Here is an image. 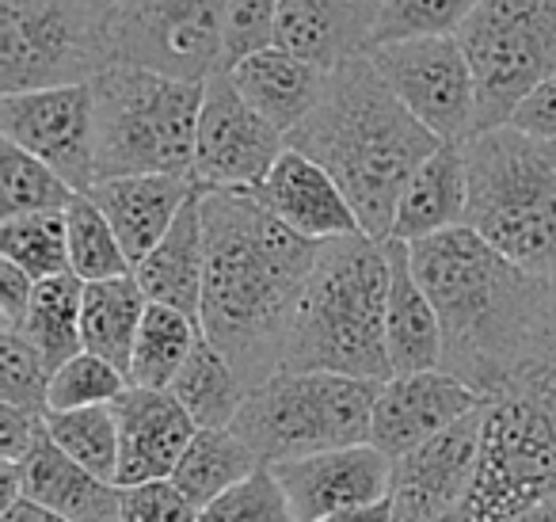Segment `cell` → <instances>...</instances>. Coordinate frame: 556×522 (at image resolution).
<instances>
[{"label":"cell","instance_id":"obj_1","mask_svg":"<svg viewBox=\"0 0 556 522\" xmlns=\"http://www.w3.org/2000/svg\"><path fill=\"white\" fill-rule=\"evenodd\" d=\"M408 252L439 309L450 377L492 400L545 374L556 278L510 263L469 225L416 240Z\"/></svg>","mask_w":556,"mask_h":522},{"label":"cell","instance_id":"obj_2","mask_svg":"<svg viewBox=\"0 0 556 522\" xmlns=\"http://www.w3.org/2000/svg\"><path fill=\"white\" fill-rule=\"evenodd\" d=\"M202 336L255 389L287 366L290 332L320 245L287 229L252 191L202 187Z\"/></svg>","mask_w":556,"mask_h":522},{"label":"cell","instance_id":"obj_3","mask_svg":"<svg viewBox=\"0 0 556 522\" xmlns=\"http://www.w3.org/2000/svg\"><path fill=\"white\" fill-rule=\"evenodd\" d=\"M287 146L328 169L366 237L389 240L412 172L442 141L396 100L370 54H363L328 70L317 108Z\"/></svg>","mask_w":556,"mask_h":522},{"label":"cell","instance_id":"obj_4","mask_svg":"<svg viewBox=\"0 0 556 522\" xmlns=\"http://www.w3.org/2000/svg\"><path fill=\"white\" fill-rule=\"evenodd\" d=\"M389 256L386 240L366 233L325 240L302 294L294 332L282 370H320V374L389 382L386 347Z\"/></svg>","mask_w":556,"mask_h":522},{"label":"cell","instance_id":"obj_5","mask_svg":"<svg viewBox=\"0 0 556 522\" xmlns=\"http://www.w3.org/2000/svg\"><path fill=\"white\" fill-rule=\"evenodd\" d=\"M462 146L469 169L465 225L510 263L556 278V141L495 126Z\"/></svg>","mask_w":556,"mask_h":522},{"label":"cell","instance_id":"obj_6","mask_svg":"<svg viewBox=\"0 0 556 522\" xmlns=\"http://www.w3.org/2000/svg\"><path fill=\"white\" fill-rule=\"evenodd\" d=\"M202 85L141 65L115 62L92 80L96 184L123 176H187L194 172Z\"/></svg>","mask_w":556,"mask_h":522},{"label":"cell","instance_id":"obj_7","mask_svg":"<svg viewBox=\"0 0 556 522\" xmlns=\"http://www.w3.org/2000/svg\"><path fill=\"white\" fill-rule=\"evenodd\" d=\"M556 496V374L484 400L480 465L465 504L442 522H510Z\"/></svg>","mask_w":556,"mask_h":522},{"label":"cell","instance_id":"obj_8","mask_svg":"<svg viewBox=\"0 0 556 522\" xmlns=\"http://www.w3.org/2000/svg\"><path fill=\"white\" fill-rule=\"evenodd\" d=\"M378 389L381 382L363 377L278 370L270 382L248 389L232 431L252 446L260 465L370 443Z\"/></svg>","mask_w":556,"mask_h":522},{"label":"cell","instance_id":"obj_9","mask_svg":"<svg viewBox=\"0 0 556 522\" xmlns=\"http://www.w3.org/2000/svg\"><path fill=\"white\" fill-rule=\"evenodd\" d=\"M115 65L108 0H0V96L92 85Z\"/></svg>","mask_w":556,"mask_h":522},{"label":"cell","instance_id":"obj_10","mask_svg":"<svg viewBox=\"0 0 556 522\" xmlns=\"http://www.w3.org/2000/svg\"><path fill=\"white\" fill-rule=\"evenodd\" d=\"M457 42L477 73V134L507 126L518 103L556 77V0H480Z\"/></svg>","mask_w":556,"mask_h":522},{"label":"cell","instance_id":"obj_11","mask_svg":"<svg viewBox=\"0 0 556 522\" xmlns=\"http://www.w3.org/2000/svg\"><path fill=\"white\" fill-rule=\"evenodd\" d=\"M115 62L176 80H206L225 65V0H123Z\"/></svg>","mask_w":556,"mask_h":522},{"label":"cell","instance_id":"obj_12","mask_svg":"<svg viewBox=\"0 0 556 522\" xmlns=\"http://www.w3.org/2000/svg\"><path fill=\"white\" fill-rule=\"evenodd\" d=\"M370 62L396 100L439 141H465L477 134V73L457 35L386 42L370 50Z\"/></svg>","mask_w":556,"mask_h":522},{"label":"cell","instance_id":"obj_13","mask_svg":"<svg viewBox=\"0 0 556 522\" xmlns=\"http://www.w3.org/2000/svg\"><path fill=\"white\" fill-rule=\"evenodd\" d=\"M282 153H287V134L275 130L237 92L229 70L206 77L199 134H194V184L206 191H255Z\"/></svg>","mask_w":556,"mask_h":522},{"label":"cell","instance_id":"obj_14","mask_svg":"<svg viewBox=\"0 0 556 522\" xmlns=\"http://www.w3.org/2000/svg\"><path fill=\"white\" fill-rule=\"evenodd\" d=\"M0 138L24 146L73 191L96 187V100L92 85L0 96Z\"/></svg>","mask_w":556,"mask_h":522},{"label":"cell","instance_id":"obj_15","mask_svg":"<svg viewBox=\"0 0 556 522\" xmlns=\"http://www.w3.org/2000/svg\"><path fill=\"white\" fill-rule=\"evenodd\" d=\"M480 435H484V405L416 446L404 458H393V499L396 522H442L465 504L480 465Z\"/></svg>","mask_w":556,"mask_h":522},{"label":"cell","instance_id":"obj_16","mask_svg":"<svg viewBox=\"0 0 556 522\" xmlns=\"http://www.w3.org/2000/svg\"><path fill=\"white\" fill-rule=\"evenodd\" d=\"M270 469L287 492L298 522H320L336 511L378 504L389 496V484H393V458H386L374 443L278 461Z\"/></svg>","mask_w":556,"mask_h":522},{"label":"cell","instance_id":"obj_17","mask_svg":"<svg viewBox=\"0 0 556 522\" xmlns=\"http://www.w3.org/2000/svg\"><path fill=\"white\" fill-rule=\"evenodd\" d=\"M480 405L484 397H477L469 385L450 377L446 370L393 374L389 382H381L378 400H374L370 443L386 458H404Z\"/></svg>","mask_w":556,"mask_h":522},{"label":"cell","instance_id":"obj_18","mask_svg":"<svg viewBox=\"0 0 556 522\" xmlns=\"http://www.w3.org/2000/svg\"><path fill=\"white\" fill-rule=\"evenodd\" d=\"M118 415V488H134L146 481H168L176 473L179 458L187 453L191 438L199 435V423L187 415V408L168 389H141L126 385L115 400Z\"/></svg>","mask_w":556,"mask_h":522},{"label":"cell","instance_id":"obj_19","mask_svg":"<svg viewBox=\"0 0 556 522\" xmlns=\"http://www.w3.org/2000/svg\"><path fill=\"white\" fill-rule=\"evenodd\" d=\"M252 195L287 229H294L298 237L313 240V245L348 237V233H363L348 195L328 176V169H320L313 157L298 153L290 146Z\"/></svg>","mask_w":556,"mask_h":522},{"label":"cell","instance_id":"obj_20","mask_svg":"<svg viewBox=\"0 0 556 522\" xmlns=\"http://www.w3.org/2000/svg\"><path fill=\"white\" fill-rule=\"evenodd\" d=\"M378 12V0H282L275 47L328 73L370 54Z\"/></svg>","mask_w":556,"mask_h":522},{"label":"cell","instance_id":"obj_21","mask_svg":"<svg viewBox=\"0 0 556 522\" xmlns=\"http://www.w3.org/2000/svg\"><path fill=\"white\" fill-rule=\"evenodd\" d=\"M389 256V306H386V347L393 374L442 370V321L434 301L412 268L404 240H386Z\"/></svg>","mask_w":556,"mask_h":522},{"label":"cell","instance_id":"obj_22","mask_svg":"<svg viewBox=\"0 0 556 522\" xmlns=\"http://www.w3.org/2000/svg\"><path fill=\"white\" fill-rule=\"evenodd\" d=\"M92 202L108 214L111 229L118 233L126 256L138 268L161 237L172 229L179 210L194 195V179L187 176H123V179H103L96 184Z\"/></svg>","mask_w":556,"mask_h":522},{"label":"cell","instance_id":"obj_23","mask_svg":"<svg viewBox=\"0 0 556 522\" xmlns=\"http://www.w3.org/2000/svg\"><path fill=\"white\" fill-rule=\"evenodd\" d=\"M134 278L141 283L149 301H161L179 313H202V286H206V225H202V187L194 184V195L172 229L161 237V245L134 268Z\"/></svg>","mask_w":556,"mask_h":522},{"label":"cell","instance_id":"obj_24","mask_svg":"<svg viewBox=\"0 0 556 522\" xmlns=\"http://www.w3.org/2000/svg\"><path fill=\"white\" fill-rule=\"evenodd\" d=\"M229 77H232V85H237V92L244 96L275 130H282L290 138V134L309 119V111L317 108L328 73L309 65L305 58L290 54V50L267 47L232 65Z\"/></svg>","mask_w":556,"mask_h":522},{"label":"cell","instance_id":"obj_25","mask_svg":"<svg viewBox=\"0 0 556 522\" xmlns=\"http://www.w3.org/2000/svg\"><path fill=\"white\" fill-rule=\"evenodd\" d=\"M469 214V169H465L462 141H442L416 172L396 207L393 237L404 245L439 237L446 229L465 225Z\"/></svg>","mask_w":556,"mask_h":522},{"label":"cell","instance_id":"obj_26","mask_svg":"<svg viewBox=\"0 0 556 522\" xmlns=\"http://www.w3.org/2000/svg\"><path fill=\"white\" fill-rule=\"evenodd\" d=\"M20 469H24V499L31 504L70 522H118L123 488L73 461L50 435Z\"/></svg>","mask_w":556,"mask_h":522},{"label":"cell","instance_id":"obj_27","mask_svg":"<svg viewBox=\"0 0 556 522\" xmlns=\"http://www.w3.org/2000/svg\"><path fill=\"white\" fill-rule=\"evenodd\" d=\"M149 298L134 275L103 278V283H85V306H80V336L85 351L108 359L130 377L134 339L146 321Z\"/></svg>","mask_w":556,"mask_h":522},{"label":"cell","instance_id":"obj_28","mask_svg":"<svg viewBox=\"0 0 556 522\" xmlns=\"http://www.w3.org/2000/svg\"><path fill=\"white\" fill-rule=\"evenodd\" d=\"M255 469H260V458L232 427H199V435L191 438L187 453L179 458L172 481L202 511L217 496L248 481Z\"/></svg>","mask_w":556,"mask_h":522},{"label":"cell","instance_id":"obj_29","mask_svg":"<svg viewBox=\"0 0 556 522\" xmlns=\"http://www.w3.org/2000/svg\"><path fill=\"white\" fill-rule=\"evenodd\" d=\"M168 393L187 408V415L199 427H232L248 400V385L206 336L194 344L191 359L184 362Z\"/></svg>","mask_w":556,"mask_h":522},{"label":"cell","instance_id":"obj_30","mask_svg":"<svg viewBox=\"0 0 556 522\" xmlns=\"http://www.w3.org/2000/svg\"><path fill=\"white\" fill-rule=\"evenodd\" d=\"M80 306H85V283H80L73 271L42 278V283L35 286L31 309H27V321L20 332L31 339V347L42 355L50 374L85 351Z\"/></svg>","mask_w":556,"mask_h":522},{"label":"cell","instance_id":"obj_31","mask_svg":"<svg viewBox=\"0 0 556 522\" xmlns=\"http://www.w3.org/2000/svg\"><path fill=\"white\" fill-rule=\"evenodd\" d=\"M202 339V324L194 316L179 313L161 301H149L146 321L134 339V359H130V385L141 389H168L184 362L191 359L194 344Z\"/></svg>","mask_w":556,"mask_h":522},{"label":"cell","instance_id":"obj_32","mask_svg":"<svg viewBox=\"0 0 556 522\" xmlns=\"http://www.w3.org/2000/svg\"><path fill=\"white\" fill-rule=\"evenodd\" d=\"M0 260L24 268L35 283L70 271V229L65 210L0 217Z\"/></svg>","mask_w":556,"mask_h":522},{"label":"cell","instance_id":"obj_33","mask_svg":"<svg viewBox=\"0 0 556 522\" xmlns=\"http://www.w3.org/2000/svg\"><path fill=\"white\" fill-rule=\"evenodd\" d=\"M65 229H70V271L80 283H103V278L134 275L118 233L111 229L108 214L92 202V195H77L65 207Z\"/></svg>","mask_w":556,"mask_h":522},{"label":"cell","instance_id":"obj_34","mask_svg":"<svg viewBox=\"0 0 556 522\" xmlns=\"http://www.w3.org/2000/svg\"><path fill=\"white\" fill-rule=\"evenodd\" d=\"M47 435L54 438L73 461L92 469L103 481L118 484V453H123V443H118L115 405L47 412Z\"/></svg>","mask_w":556,"mask_h":522},{"label":"cell","instance_id":"obj_35","mask_svg":"<svg viewBox=\"0 0 556 522\" xmlns=\"http://www.w3.org/2000/svg\"><path fill=\"white\" fill-rule=\"evenodd\" d=\"M80 191H73L50 164L31 157L24 146L0 138V207L9 214H35V210H65Z\"/></svg>","mask_w":556,"mask_h":522},{"label":"cell","instance_id":"obj_36","mask_svg":"<svg viewBox=\"0 0 556 522\" xmlns=\"http://www.w3.org/2000/svg\"><path fill=\"white\" fill-rule=\"evenodd\" d=\"M477 9L480 0H381L374 47L404 39H431V35H457Z\"/></svg>","mask_w":556,"mask_h":522},{"label":"cell","instance_id":"obj_37","mask_svg":"<svg viewBox=\"0 0 556 522\" xmlns=\"http://www.w3.org/2000/svg\"><path fill=\"white\" fill-rule=\"evenodd\" d=\"M130 377L108 359L92 351H80L65 366L50 374L47 389V412H73V408H96V405H115L126 393Z\"/></svg>","mask_w":556,"mask_h":522},{"label":"cell","instance_id":"obj_38","mask_svg":"<svg viewBox=\"0 0 556 522\" xmlns=\"http://www.w3.org/2000/svg\"><path fill=\"white\" fill-rule=\"evenodd\" d=\"M199 522H298L275 469L260 465L248 481L199 511Z\"/></svg>","mask_w":556,"mask_h":522},{"label":"cell","instance_id":"obj_39","mask_svg":"<svg viewBox=\"0 0 556 522\" xmlns=\"http://www.w3.org/2000/svg\"><path fill=\"white\" fill-rule=\"evenodd\" d=\"M50 370L20 328H0V405L47 412Z\"/></svg>","mask_w":556,"mask_h":522},{"label":"cell","instance_id":"obj_40","mask_svg":"<svg viewBox=\"0 0 556 522\" xmlns=\"http://www.w3.org/2000/svg\"><path fill=\"white\" fill-rule=\"evenodd\" d=\"M282 0H225V65L232 70L255 50L275 47Z\"/></svg>","mask_w":556,"mask_h":522},{"label":"cell","instance_id":"obj_41","mask_svg":"<svg viewBox=\"0 0 556 522\" xmlns=\"http://www.w3.org/2000/svg\"><path fill=\"white\" fill-rule=\"evenodd\" d=\"M118 522H199V507L168 476V481H146L123 488Z\"/></svg>","mask_w":556,"mask_h":522},{"label":"cell","instance_id":"obj_42","mask_svg":"<svg viewBox=\"0 0 556 522\" xmlns=\"http://www.w3.org/2000/svg\"><path fill=\"white\" fill-rule=\"evenodd\" d=\"M42 438H47V412L0 405V461L24 465Z\"/></svg>","mask_w":556,"mask_h":522},{"label":"cell","instance_id":"obj_43","mask_svg":"<svg viewBox=\"0 0 556 522\" xmlns=\"http://www.w3.org/2000/svg\"><path fill=\"white\" fill-rule=\"evenodd\" d=\"M507 126L530 134V138L556 141V77L541 80V85L515 108Z\"/></svg>","mask_w":556,"mask_h":522},{"label":"cell","instance_id":"obj_44","mask_svg":"<svg viewBox=\"0 0 556 522\" xmlns=\"http://www.w3.org/2000/svg\"><path fill=\"white\" fill-rule=\"evenodd\" d=\"M35 286L39 283H35L24 268L0 260V321H4V328H24Z\"/></svg>","mask_w":556,"mask_h":522},{"label":"cell","instance_id":"obj_45","mask_svg":"<svg viewBox=\"0 0 556 522\" xmlns=\"http://www.w3.org/2000/svg\"><path fill=\"white\" fill-rule=\"evenodd\" d=\"M320 522H396L393 514V499H378V504H363V507H351V511H336Z\"/></svg>","mask_w":556,"mask_h":522},{"label":"cell","instance_id":"obj_46","mask_svg":"<svg viewBox=\"0 0 556 522\" xmlns=\"http://www.w3.org/2000/svg\"><path fill=\"white\" fill-rule=\"evenodd\" d=\"M0 522H70V519L31 504V499H20V504H12L9 511H0Z\"/></svg>","mask_w":556,"mask_h":522},{"label":"cell","instance_id":"obj_47","mask_svg":"<svg viewBox=\"0 0 556 522\" xmlns=\"http://www.w3.org/2000/svg\"><path fill=\"white\" fill-rule=\"evenodd\" d=\"M510 522H556V496L545 499V504H538V507H530V511L518 514V519H510Z\"/></svg>","mask_w":556,"mask_h":522},{"label":"cell","instance_id":"obj_48","mask_svg":"<svg viewBox=\"0 0 556 522\" xmlns=\"http://www.w3.org/2000/svg\"><path fill=\"white\" fill-rule=\"evenodd\" d=\"M545 370H553L556 374V294H553V321H548V362Z\"/></svg>","mask_w":556,"mask_h":522},{"label":"cell","instance_id":"obj_49","mask_svg":"<svg viewBox=\"0 0 556 522\" xmlns=\"http://www.w3.org/2000/svg\"><path fill=\"white\" fill-rule=\"evenodd\" d=\"M108 4H123V0H108Z\"/></svg>","mask_w":556,"mask_h":522},{"label":"cell","instance_id":"obj_50","mask_svg":"<svg viewBox=\"0 0 556 522\" xmlns=\"http://www.w3.org/2000/svg\"><path fill=\"white\" fill-rule=\"evenodd\" d=\"M378 4H381V0H378Z\"/></svg>","mask_w":556,"mask_h":522}]
</instances>
